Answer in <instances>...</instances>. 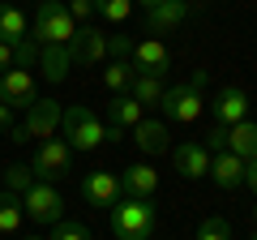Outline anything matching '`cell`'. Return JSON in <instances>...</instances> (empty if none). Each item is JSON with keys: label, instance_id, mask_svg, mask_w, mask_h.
I'll return each mask as SVG.
<instances>
[{"label": "cell", "instance_id": "6da1fadb", "mask_svg": "<svg viewBox=\"0 0 257 240\" xmlns=\"http://www.w3.org/2000/svg\"><path fill=\"white\" fill-rule=\"evenodd\" d=\"M155 202L150 197H120L111 206V236L116 240H150L155 236Z\"/></svg>", "mask_w": 257, "mask_h": 240}, {"label": "cell", "instance_id": "7a4b0ae2", "mask_svg": "<svg viewBox=\"0 0 257 240\" xmlns=\"http://www.w3.org/2000/svg\"><path fill=\"white\" fill-rule=\"evenodd\" d=\"M77 35V22L69 13L64 0H43L35 13V26H30V39L39 47H69V39Z\"/></svg>", "mask_w": 257, "mask_h": 240}, {"label": "cell", "instance_id": "3957f363", "mask_svg": "<svg viewBox=\"0 0 257 240\" xmlns=\"http://www.w3.org/2000/svg\"><path fill=\"white\" fill-rule=\"evenodd\" d=\"M202 90H206V73L197 69V73L189 77V82H180V86H172V90L163 94V116L172 120V125H193V120L202 116V107H206V99H202Z\"/></svg>", "mask_w": 257, "mask_h": 240}, {"label": "cell", "instance_id": "277c9868", "mask_svg": "<svg viewBox=\"0 0 257 240\" xmlns=\"http://www.w3.org/2000/svg\"><path fill=\"white\" fill-rule=\"evenodd\" d=\"M60 129H64L69 150H99L103 142H107V125H103L90 107H77V103H73V107H64Z\"/></svg>", "mask_w": 257, "mask_h": 240}, {"label": "cell", "instance_id": "5b68a950", "mask_svg": "<svg viewBox=\"0 0 257 240\" xmlns=\"http://www.w3.org/2000/svg\"><path fill=\"white\" fill-rule=\"evenodd\" d=\"M30 172H35V180H47V185L64 180V176L73 172V150H69V142L64 138H43L39 150H35V159H30Z\"/></svg>", "mask_w": 257, "mask_h": 240}, {"label": "cell", "instance_id": "8992f818", "mask_svg": "<svg viewBox=\"0 0 257 240\" xmlns=\"http://www.w3.org/2000/svg\"><path fill=\"white\" fill-rule=\"evenodd\" d=\"M22 210H26L30 223H60L64 219V197L56 193V185L35 180V185L22 193Z\"/></svg>", "mask_w": 257, "mask_h": 240}, {"label": "cell", "instance_id": "52a82bcc", "mask_svg": "<svg viewBox=\"0 0 257 240\" xmlns=\"http://www.w3.org/2000/svg\"><path fill=\"white\" fill-rule=\"evenodd\" d=\"M39 99V82L30 69H9V73H0V103L5 107H30Z\"/></svg>", "mask_w": 257, "mask_h": 240}, {"label": "cell", "instance_id": "ba28073f", "mask_svg": "<svg viewBox=\"0 0 257 240\" xmlns=\"http://www.w3.org/2000/svg\"><path fill=\"white\" fill-rule=\"evenodd\" d=\"M69 60L73 65H99V60H107V35L99 26H77V35L69 39Z\"/></svg>", "mask_w": 257, "mask_h": 240}, {"label": "cell", "instance_id": "9c48e42d", "mask_svg": "<svg viewBox=\"0 0 257 240\" xmlns=\"http://www.w3.org/2000/svg\"><path fill=\"white\" fill-rule=\"evenodd\" d=\"M60 116L64 107L56 99H35L26 107V120H22V129H26V138H56V129H60Z\"/></svg>", "mask_w": 257, "mask_h": 240}, {"label": "cell", "instance_id": "30bf717a", "mask_svg": "<svg viewBox=\"0 0 257 240\" xmlns=\"http://www.w3.org/2000/svg\"><path fill=\"white\" fill-rule=\"evenodd\" d=\"M138 120H146V107H142L133 94H111L107 116H103V125H107V138H111V142H116L124 129H133Z\"/></svg>", "mask_w": 257, "mask_h": 240}, {"label": "cell", "instance_id": "8fae6325", "mask_svg": "<svg viewBox=\"0 0 257 240\" xmlns=\"http://www.w3.org/2000/svg\"><path fill=\"white\" fill-rule=\"evenodd\" d=\"M128 56H133V69H138V73L167 77V69H172V52H167L163 39H138Z\"/></svg>", "mask_w": 257, "mask_h": 240}, {"label": "cell", "instance_id": "7c38bea8", "mask_svg": "<svg viewBox=\"0 0 257 240\" xmlns=\"http://www.w3.org/2000/svg\"><path fill=\"white\" fill-rule=\"evenodd\" d=\"M210 107H214V125H219V129H231V125L248 120V94L240 90V86H223Z\"/></svg>", "mask_w": 257, "mask_h": 240}, {"label": "cell", "instance_id": "4fadbf2b", "mask_svg": "<svg viewBox=\"0 0 257 240\" xmlns=\"http://www.w3.org/2000/svg\"><path fill=\"white\" fill-rule=\"evenodd\" d=\"M210 150L202 146V142H180V146L172 150V163L176 172L184 176V180H202V176H210Z\"/></svg>", "mask_w": 257, "mask_h": 240}, {"label": "cell", "instance_id": "5bb4252c", "mask_svg": "<svg viewBox=\"0 0 257 240\" xmlns=\"http://www.w3.org/2000/svg\"><path fill=\"white\" fill-rule=\"evenodd\" d=\"M82 197L90 206H103V210H111V206L124 197V189H120V176H111V172H90L82 180Z\"/></svg>", "mask_w": 257, "mask_h": 240}, {"label": "cell", "instance_id": "9a60e30c", "mask_svg": "<svg viewBox=\"0 0 257 240\" xmlns=\"http://www.w3.org/2000/svg\"><path fill=\"white\" fill-rule=\"evenodd\" d=\"M184 18H189V0H163L155 9H146V30L150 35H167V30H176Z\"/></svg>", "mask_w": 257, "mask_h": 240}, {"label": "cell", "instance_id": "2e32d148", "mask_svg": "<svg viewBox=\"0 0 257 240\" xmlns=\"http://www.w3.org/2000/svg\"><path fill=\"white\" fill-rule=\"evenodd\" d=\"M120 189H124V197H155L159 189V172L150 163H133L120 172Z\"/></svg>", "mask_w": 257, "mask_h": 240}, {"label": "cell", "instance_id": "e0dca14e", "mask_svg": "<svg viewBox=\"0 0 257 240\" xmlns=\"http://www.w3.org/2000/svg\"><path fill=\"white\" fill-rule=\"evenodd\" d=\"M210 176L219 189H240L244 185V159H236L231 150H223V155L210 159Z\"/></svg>", "mask_w": 257, "mask_h": 240}, {"label": "cell", "instance_id": "ac0fdd59", "mask_svg": "<svg viewBox=\"0 0 257 240\" xmlns=\"http://www.w3.org/2000/svg\"><path fill=\"white\" fill-rule=\"evenodd\" d=\"M22 39H30V22L18 5H0V43L18 47Z\"/></svg>", "mask_w": 257, "mask_h": 240}, {"label": "cell", "instance_id": "d6986e66", "mask_svg": "<svg viewBox=\"0 0 257 240\" xmlns=\"http://www.w3.org/2000/svg\"><path fill=\"white\" fill-rule=\"evenodd\" d=\"M133 142H138L142 155H163L167 150V125H159V120H138V125H133Z\"/></svg>", "mask_w": 257, "mask_h": 240}, {"label": "cell", "instance_id": "ffe728a7", "mask_svg": "<svg viewBox=\"0 0 257 240\" xmlns=\"http://www.w3.org/2000/svg\"><path fill=\"white\" fill-rule=\"evenodd\" d=\"M227 150L236 159H244V163L257 159V125H253V120H240V125L227 129Z\"/></svg>", "mask_w": 257, "mask_h": 240}, {"label": "cell", "instance_id": "44dd1931", "mask_svg": "<svg viewBox=\"0 0 257 240\" xmlns=\"http://www.w3.org/2000/svg\"><path fill=\"white\" fill-rule=\"evenodd\" d=\"M128 94H133L142 107H159L163 94H167V86H163V77H155V73H138L133 86H128Z\"/></svg>", "mask_w": 257, "mask_h": 240}, {"label": "cell", "instance_id": "7402d4cb", "mask_svg": "<svg viewBox=\"0 0 257 240\" xmlns=\"http://www.w3.org/2000/svg\"><path fill=\"white\" fill-rule=\"evenodd\" d=\"M39 65H43L47 82H64L73 60H69V47H39Z\"/></svg>", "mask_w": 257, "mask_h": 240}, {"label": "cell", "instance_id": "603a6c76", "mask_svg": "<svg viewBox=\"0 0 257 240\" xmlns=\"http://www.w3.org/2000/svg\"><path fill=\"white\" fill-rule=\"evenodd\" d=\"M26 223V210H22V197L18 193H0V236H13V231Z\"/></svg>", "mask_w": 257, "mask_h": 240}, {"label": "cell", "instance_id": "cb8c5ba5", "mask_svg": "<svg viewBox=\"0 0 257 240\" xmlns=\"http://www.w3.org/2000/svg\"><path fill=\"white\" fill-rule=\"evenodd\" d=\"M133 77H138V69H133V60H111V65L103 69V86H107L111 94H128V86H133Z\"/></svg>", "mask_w": 257, "mask_h": 240}, {"label": "cell", "instance_id": "d4e9b609", "mask_svg": "<svg viewBox=\"0 0 257 240\" xmlns=\"http://www.w3.org/2000/svg\"><path fill=\"white\" fill-rule=\"evenodd\" d=\"M30 185H35V172H30V163H9V172H5V189L22 197Z\"/></svg>", "mask_w": 257, "mask_h": 240}, {"label": "cell", "instance_id": "484cf974", "mask_svg": "<svg viewBox=\"0 0 257 240\" xmlns=\"http://www.w3.org/2000/svg\"><path fill=\"white\" fill-rule=\"evenodd\" d=\"M197 240H231V223L219 219V214H206L197 223Z\"/></svg>", "mask_w": 257, "mask_h": 240}, {"label": "cell", "instance_id": "4316f807", "mask_svg": "<svg viewBox=\"0 0 257 240\" xmlns=\"http://www.w3.org/2000/svg\"><path fill=\"white\" fill-rule=\"evenodd\" d=\"M94 13H103L107 22H128V13H133V0H94Z\"/></svg>", "mask_w": 257, "mask_h": 240}, {"label": "cell", "instance_id": "83f0119b", "mask_svg": "<svg viewBox=\"0 0 257 240\" xmlns=\"http://www.w3.org/2000/svg\"><path fill=\"white\" fill-rule=\"evenodd\" d=\"M52 240H90V227L77 223V219H60L56 231H52Z\"/></svg>", "mask_w": 257, "mask_h": 240}, {"label": "cell", "instance_id": "f1b7e54d", "mask_svg": "<svg viewBox=\"0 0 257 240\" xmlns=\"http://www.w3.org/2000/svg\"><path fill=\"white\" fill-rule=\"evenodd\" d=\"M30 65H39V43L35 39H22L13 47V69H30Z\"/></svg>", "mask_w": 257, "mask_h": 240}, {"label": "cell", "instance_id": "f546056e", "mask_svg": "<svg viewBox=\"0 0 257 240\" xmlns=\"http://www.w3.org/2000/svg\"><path fill=\"white\" fill-rule=\"evenodd\" d=\"M107 52L111 56H128V52H133V39H128V35H107Z\"/></svg>", "mask_w": 257, "mask_h": 240}, {"label": "cell", "instance_id": "4dcf8cb0", "mask_svg": "<svg viewBox=\"0 0 257 240\" xmlns=\"http://www.w3.org/2000/svg\"><path fill=\"white\" fill-rule=\"evenodd\" d=\"M69 5V13H73V22H86L94 13V0H64Z\"/></svg>", "mask_w": 257, "mask_h": 240}, {"label": "cell", "instance_id": "1f68e13d", "mask_svg": "<svg viewBox=\"0 0 257 240\" xmlns=\"http://www.w3.org/2000/svg\"><path fill=\"white\" fill-rule=\"evenodd\" d=\"M244 185L257 193V159H248V163H244Z\"/></svg>", "mask_w": 257, "mask_h": 240}, {"label": "cell", "instance_id": "d6a6232c", "mask_svg": "<svg viewBox=\"0 0 257 240\" xmlns=\"http://www.w3.org/2000/svg\"><path fill=\"white\" fill-rule=\"evenodd\" d=\"M9 69H13V47L0 43V73H9Z\"/></svg>", "mask_w": 257, "mask_h": 240}, {"label": "cell", "instance_id": "836d02e7", "mask_svg": "<svg viewBox=\"0 0 257 240\" xmlns=\"http://www.w3.org/2000/svg\"><path fill=\"white\" fill-rule=\"evenodd\" d=\"M9 129H13V107H5V103H0V133L9 138Z\"/></svg>", "mask_w": 257, "mask_h": 240}, {"label": "cell", "instance_id": "e575fe53", "mask_svg": "<svg viewBox=\"0 0 257 240\" xmlns=\"http://www.w3.org/2000/svg\"><path fill=\"white\" fill-rule=\"evenodd\" d=\"M155 5H163V0H142V9H155Z\"/></svg>", "mask_w": 257, "mask_h": 240}, {"label": "cell", "instance_id": "d590c367", "mask_svg": "<svg viewBox=\"0 0 257 240\" xmlns=\"http://www.w3.org/2000/svg\"><path fill=\"white\" fill-rule=\"evenodd\" d=\"M26 240H43V236H26Z\"/></svg>", "mask_w": 257, "mask_h": 240}, {"label": "cell", "instance_id": "8d00e7d4", "mask_svg": "<svg viewBox=\"0 0 257 240\" xmlns=\"http://www.w3.org/2000/svg\"><path fill=\"white\" fill-rule=\"evenodd\" d=\"M0 5H9V0H0Z\"/></svg>", "mask_w": 257, "mask_h": 240}, {"label": "cell", "instance_id": "74e56055", "mask_svg": "<svg viewBox=\"0 0 257 240\" xmlns=\"http://www.w3.org/2000/svg\"><path fill=\"white\" fill-rule=\"evenodd\" d=\"M253 214H257V206H253Z\"/></svg>", "mask_w": 257, "mask_h": 240}, {"label": "cell", "instance_id": "f35d334b", "mask_svg": "<svg viewBox=\"0 0 257 240\" xmlns=\"http://www.w3.org/2000/svg\"><path fill=\"white\" fill-rule=\"evenodd\" d=\"M253 240H257V231H253Z\"/></svg>", "mask_w": 257, "mask_h": 240}]
</instances>
